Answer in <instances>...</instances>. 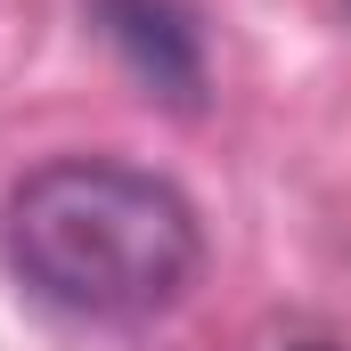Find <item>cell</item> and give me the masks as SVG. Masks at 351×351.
Listing matches in <instances>:
<instances>
[{"label": "cell", "mask_w": 351, "mask_h": 351, "mask_svg": "<svg viewBox=\"0 0 351 351\" xmlns=\"http://www.w3.org/2000/svg\"><path fill=\"white\" fill-rule=\"evenodd\" d=\"M8 254L25 286L49 294L58 311L131 327L188 294L204 237L172 180L106 156H66L8 196Z\"/></svg>", "instance_id": "1"}, {"label": "cell", "mask_w": 351, "mask_h": 351, "mask_svg": "<svg viewBox=\"0 0 351 351\" xmlns=\"http://www.w3.org/2000/svg\"><path fill=\"white\" fill-rule=\"evenodd\" d=\"M90 16L114 41V58L147 82V98L196 106V90H204V41H196V25H188L180 0H90Z\"/></svg>", "instance_id": "2"}]
</instances>
